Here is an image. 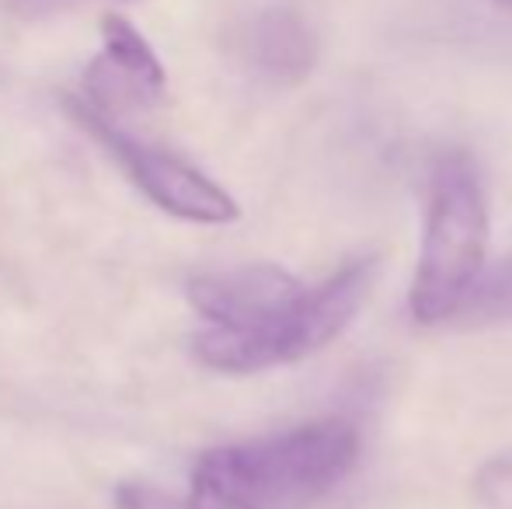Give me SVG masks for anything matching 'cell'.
<instances>
[{
    "mask_svg": "<svg viewBox=\"0 0 512 509\" xmlns=\"http://www.w3.org/2000/svg\"><path fill=\"white\" fill-rule=\"evenodd\" d=\"M359 450V429L345 419H317L213 447L192 468L189 503L196 509H310L352 475Z\"/></svg>",
    "mask_w": 512,
    "mask_h": 509,
    "instance_id": "obj_1",
    "label": "cell"
},
{
    "mask_svg": "<svg viewBox=\"0 0 512 509\" xmlns=\"http://www.w3.org/2000/svg\"><path fill=\"white\" fill-rule=\"evenodd\" d=\"M485 248V178L467 150H446L429 171L422 252L411 283V318L418 325H450L460 300L485 269Z\"/></svg>",
    "mask_w": 512,
    "mask_h": 509,
    "instance_id": "obj_2",
    "label": "cell"
},
{
    "mask_svg": "<svg viewBox=\"0 0 512 509\" xmlns=\"http://www.w3.org/2000/svg\"><path fill=\"white\" fill-rule=\"evenodd\" d=\"M380 276V258H352L321 286L300 293L293 304L265 318L262 325L227 332L206 328L192 342L196 360L220 374H258V370L286 367L335 342L366 307Z\"/></svg>",
    "mask_w": 512,
    "mask_h": 509,
    "instance_id": "obj_3",
    "label": "cell"
},
{
    "mask_svg": "<svg viewBox=\"0 0 512 509\" xmlns=\"http://www.w3.org/2000/svg\"><path fill=\"white\" fill-rule=\"evenodd\" d=\"M67 109L122 164L129 182L150 203L161 206L164 213H171L178 220H189V224H230V220L241 217V206L234 203V196L227 189H220L199 168H192L189 161L136 140L119 123L88 112L77 98H70Z\"/></svg>",
    "mask_w": 512,
    "mask_h": 509,
    "instance_id": "obj_4",
    "label": "cell"
},
{
    "mask_svg": "<svg viewBox=\"0 0 512 509\" xmlns=\"http://www.w3.org/2000/svg\"><path fill=\"white\" fill-rule=\"evenodd\" d=\"M168 77L150 42L119 14L102 18V53L84 74V95L77 102L102 119H119L122 112L150 109L164 102Z\"/></svg>",
    "mask_w": 512,
    "mask_h": 509,
    "instance_id": "obj_5",
    "label": "cell"
},
{
    "mask_svg": "<svg viewBox=\"0 0 512 509\" xmlns=\"http://www.w3.org/2000/svg\"><path fill=\"white\" fill-rule=\"evenodd\" d=\"M300 293L304 283L293 272L269 262L203 272L189 283L192 307L209 321V328H227V332L262 325L265 318L293 304Z\"/></svg>",
    "mask_w": 512,
    "mask_h": 509,
    "instance_id": "obj_6",
    "label": "cell"
},
{
    "mask_svg": "<svg viewBox=\"0 0 512 509\" xmlns=\"http://www.w3.org/2000/svg\"><path fill=\"white\" fill-rule=\"evenodd\" d=\"M244 53L262 81L293 88L304 84L321 60V28L304 0H272L251 18Z\"/></svg>",
    "mask_w": 512,
    "mask_h": 509,
    "instance_id": "obj_7",
    "label": "cell"
},
{
    "mask_svg": "<svg viewBox=\"0 0 512 509\" xmlns=\"http://www.w3.org/2000/svg\"><path fill=\"white\" fill-rule=\"evenodd\" d=\"M457 328H495L512 325V258L481 269L467 297L460 300L457 314L450 318Z\"/></svg>",
    "mask_w": 512,
    "mask_h": 509,
    "instance_id": "obj_8",
    "label": "cell"
},
{
    "mask_svg": "<svg viewBox=\"0 0 512 509\" xmlns=\"http://www.w3.org/2000/svg\"><path fill=\"white\" fill-rule=\"evenodd\" d=\"M474 499L481 509H512V450L488 457L474 475Z\"/></svg>",
    "mask_w": 512,
    "mask_h": 509,
    "instance_id": "obj_9",
    "label": "cell"
},
{
    "mask_svg": "<svg viewBox=\"0 0 512 509\" xmlns=\"http://www.w3.org/2000/svg\"><path fill=\"white\" fill-rule=\"evenodd\" d=\"M115 506L119 509H196L189 499L168 496L154 485H119L115 489Z\"/></svg>",
    "mask_w": 512,
    "mask_h": 509,
    "instance_id": "obj_10",
    "label": "cell"
},
{
    "mask_svg": "<svg viewBox=\"0 0 512 509\" xmlns=\"http://www.w3.org/2000/svg\"><path fill=\"white\" fill-rule=\"evenodd\" d=\"M495 4H499V7H509V11H512V0H495Z\"/></svg>",
    "mask_w": 512,
    "mask_h": 509,
    "instance_id": "obj_11",
    "label": "cell"
}]
</instances>
